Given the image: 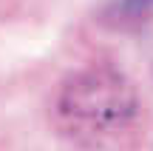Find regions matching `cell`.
I'll return each instance as SVG.
<instances>
[{
    "label": "cell",
    "instance_id": "cell-1",
    "mask_svg": "<svg viewBox=\"0 0 153 151\" xmlns=\"http://www.w3.org/2000/svg\"><path fill=\"white\" fill-rule=\"evenodd\" d=\"M54 117L71 140L88 148L114 146L139 117V94L116 71L82 68L60 83Z\"/></svg>",
    "mask_w": 153,
    "mask_h": 151
}]
</instances>
